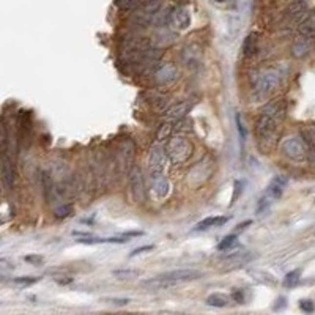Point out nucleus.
<instances>
[{
	"label": "nucleus",
	"instance_id": "nucleus-1",
	"mask_svg": "<svg viewBox=\"0 0 315 315\" xmlns=\"http://www.w3.org/2000/svg\"><path fill=\"white\" fill-rule=\"evenodd\" d=\"M287 114V103L282 100L270 103L267 107L262 110L260 117L257 118L255 123V136L258 141H268L274 134V131L279 125L282 123Z\"/></svg>",
	"mask_w": 315,
	"mask_h": 315
},
{
	"label": "nucleus",
	"instance_id": "nucleus-2",
	"mask_svg": "<svg viewBox=\"0 0 315 315\" xmlns=\"http://www.w3.org/2000/svg\"><path fill=\"white\" fill-rule=\"evenodd\" d=\"M202 276V273L195 271V270H175L164 273V274H159L156 277L147 279L142 282V287L145 289H169V287L189 282V281H195Z\"/></svg>",
	"mask_w": 315,
	"mask_h": 315
},
{
	"label": "nucleus",
	"instance_id": "nucleus-3",
	"mask_svg": "<svg viewBox=\"0 0 315 315\" xmlns=\"http://www.w3.org/2000/svg\"><path fill=\"white\" fill-rule=\"evenodd\" d=\"M281 84V74L277 69H267L255 76L254 79V95L257 100H262L265 96H270Z\"/></svg>",
	"mask_w": 315,
	"mask_h": 315
},
{
	"label": "nucleus",
	"instance_id": "nucleus-4",
	"mask_svg": "<svg viewBox=\"0 0 315 315\" xmlns=\"http://www.w3.org/2000/svg\"><path fill=\"white\" fill-rule=\"evenodd\" d=\"M166 151L172 163L181 164L192 156L194 148H192V144L189 142L188 139L181 137V136H175V137L169 139V142L166 145Z\"/></svg>",
	"mask_w": 315,
	"mask_h": 315
},
{
	"label": "nucleus",
	"instance_id": "nucleus-5",
	"mask_svg": "<svg viewBox=\"0 0 315 315\" xmlns=\"http://www.w3.org/2000/svg\"><path fill=\"white\" fill-rule=\"evenodd\" d=\"M285 186H287V178L282 177V175H277V177L273 178L268 189H267V192H265L262 195V199L258 200V210H257V211L262 213L263 210H267L276 199L281 197Z\"/></svg>",
	"mask_w": 315,
	"mask_h": 315
},
{
	"label": "nucleus",
	"instance_id": "nucleus-6",
	"mask_svg": "<svg viewBox=\"0 0 315 315\" xmlns=\"http://www.w3.org/2000/svg\"><path fill=\"white\" fill-rule=\"evenodd\" d=\"M281 150L285 158L292 161H303L307 155V147L303 139L299 137H289L281 145Z\"/></svg>",
	"mask_w": 315,
	"mask_h": 315
},
{
	"label": "nucleus",
	"instance_id": "nucleus-7",
	"mask_svg": "<svg viewBox=\"0 0 315 315\" xmlns=\"http://www.w3.org/2000/svg\"><path fill=\"white\" fill-rule=\"evenodd\" d=\"M167 151L163 148V147H153L150 150V156H148V170L151 178H158L161 175H164V169H166V163H167Z\"/></svg>",
	"mask_w": 315,
	"mask_h": 315
},
{
	"label": "nucleus",
	"instance_id": "nucleus-8",
	"mask_svg": "<svg viewBox=\"0 0 315 315\" xmlns=\"http://www.w3.org/2000/svg\"><path fill=\"white\" fill-rule=\"evenodd\" d=\"M129 183H131V192L136 202H142L145 199V185H144V175L141 167H132L129 170Z\"/></svg>",
	"mask_w": 315,
	"mask_h": 315
},
{
	"label": "nucleus",
	"instance_id": "nucleus-9",
	"mask_svg": "<svg viewBox=\"0 0 315 315\" xmlns=\"http://www.w3.org/2000/svg\"><path fill=\"white\" fill-rule=\"evenodd\" d=\"M192 106H194V104L189 103V101L175 104V106H172V107H169V109L166 110V114H164L166 122H169V123H177V122H180V120H183L188 112L192 109Z\"/></svg>",
	"mask_w": 315,
	"mask_h": 315
},
{
	"label": "nucleus",
	"instance_id": "nucleus-10",
	"mask_svg": "<svg viewBox=\"0 0 315 315\" xmlns=\"http://www.w3.org/2000/svg\"><path fill=\"white\" fill-rule=\"evenodd\" d=\"M251 254L249 252H238V254H233V255H229L222 260V267L221 270L222 271H232V270H238L244 267L249 260H251Z\"/></svg>",
	"mask_w": 315,
	"mask_h": 315
},
{
	"label": "nucleus",
	"instance_id": "nucleus-11",
	"mask_svg": "<svg viewBox=\"0 0 315 315\" xmlns=\"http://www.w3.org/2000/svg\"><path fill=\"white\" fill-rule=\"evenodd\" d=\"M178 68L173 63H166L155 71V79L158 84H172L178 79Z\"/></svg>",
	"mask_w": 315,
	"mask_h": 315
},
{
	"label": "nucleus",
	"instance_id": "nucleus-12",
	"mask_svg": "<svg viewBox=\"0 0 315 315\" xmlns=\"http://www.w3.org/2000/svg\"><path fill=\"white\" fill-rule=\"evenodd\" d=\"M170 24L175 30H186L191 25V13L188 8H173Z\"/></svg>",
	"mask_w": 315,
	"mask_h": 315
},
{
	"label": "nucleus",
	"instance_id": "nucleus-13",
	"mask_svg": "<svg viewBox=\"0 0 315 315\" xmlns=\"http://www.w3.org/2000/svg\"><path fill=\"white\" fill-rule=\"evenodd\" d=\"M0 175H2V183L6 189L15 186V169H13L11 161L6 156V153L2 156V166H0Z\"/></svg>",
	"mask_w": 315,
	"mask_h": 315
},
{
	"label": "nucleus",
	"instance_id": "nucleus-14",
	"mask_svg": "<svg viewBox=\"0 0 315 315\" xmlns=\"http://www.w3.org/2000/svg\"><path fill=\"white\" fill-rule=\"evenodd\" d=\"M314 41L309 37H299L292 46V54L295 59H304L307 54L312 51Z\"/></svg>",
	"mask_w": 315,
	"mask_h": 315
},
{
	"label": "nucleus",
	"instance_id": "nucleus-15",
	"mask_svg": "<svg viewBox=\"0 0 315 315\" xmlns=\"http://www.w3.org/2000/svg\"><path fill=\"white\" fill-rule=\"evenodd\" d=\"M307 13V2L306 0H296L293 2L285 11V18L290 21H301Z\"/></svg>",
	"mask_w": 315,
	"mask_h": 315
},
{
	"label": "nucleus",
	"instance_id": "nucleus-16",
	"mask_svg": "<svg viewBox=\"0 0 315 315\" xmlns=\"http://www.w3.org/2000/svg\"><path fill=\"white\" fill-rule=\"evenodd\" d=\"M151 189H153V194H155L156 199H159V200L166 199L167 194H169V189H170L169 180H167L164 175H161V177H158V178H153Z\"/></svg>",
	"mask_w": 315,
	"mask_h": 315
},
{
	"label": "nucleus",
	"instance_id": "nucleus-17",
	"mask_svg": "<svg viewBox=\"0 0 315 315\" xmlns=\"http://www.w3.org/2000/svg\"><path fill=\"white\" fill-rule=\"evenodd\" d=\"M257 44H258V35L251 33L248 35L243 41V55L244 59H252L257 52Z\"/></svg>",
	"mask_w": 315,
	"mask_h": 315
},
{
	"label": "nucleus",
	"instance_id": "nucleus-18",
	"mask_svg": "<svg viewBox=\"0 0 315 315\" xmlns=\"http://www.w3.org/2000/svg\"><path fill=\"white\" fill-rule=\"evenodd\" d=\"M229 219H230V216H210V218L199 222L197 226H195V230L200 232V230H208L211 227H219L222 224H226Z\"/></svg>",
	"mask_w": 315,
	"mask_h": 315
},
{
	"label": "nucleus",
	"instance_id": "nucleus-19",
	"mask_svg": "<svg viewBox=\"0 0 315 315\" xmlns=\"http://www.w3.org/2000/svg\"><path fill=\"white\" fill-rule=\"evenodd\" d=\"M298 32L301 37H309V38L314 37L315 35V13H312V15L303 19V22L298 27Z\"/></svg>",
	"mask_w": 315,
	"mask_h": 315
},
{
	"label": "nucleus",
	"instance_id": "nucleus-20",
	"mask_svg": "<svg viewBox=\"0 0 315 315\" xmlns=\"http://www.w3.org/2000/svg\"><path fill=\"white\" fill-rule=\"evenodd\" d=\"M150 101L153 104V107L158 109V110L169 109V98H167L166 95H151Z\"/></svg>",
	"mask_w": 315,
	"mask_h": 315
},
{
	"label": "nucleus",
	"instance_id": "nucleus-21",
	"mask_svg": "<svg viewBox=\"0 0 315 315\" xmlns=\"http://www.w3.org/2000/svg\"><path fill=\"white\" fill-rule=\"evenodd\" d=\"M114 3L117 8H120L122 11H132L141 6L139 0H114Z\"/></svg>",
	"mask_w": 315,
	"mask_h": 315
},
{
	"label": "nucleus",
	"instance_id": "nucleus-22",
	"mask_svg": "<svg viewBox=\"0 0 315 315\" xmlns=\"http://www.w3.org/2000/svg\"><path fill=\"white\" fill-rule=\"evenodd\" d=\"M299 277H301V271L299 270L290 271L289 274L284 277V287H287V289H293V287H296L298 282H299Z\"/></svg>",
	"mask_w": 315,
	"mask_h": 315
},
{
	"label": "nucleus",
	"instance_id": "nucleus-23",
	"mask_svg": "<svg viewBox=\"0 0 315 315\" xmlns=\"http://www.w3.org/2000/svg\"><path fill=\"white\" fill-rule=\"evenodd\" d=\"M207 303L210 306H214V307H224V306H227L229 299H227V296L221 295V293H214V295H210L208 296Z\"/></svg>",
	"mask_w": 315,
	"mask_h": 315
},
{
	"label": "nucleus",
	"instance_id": "nucleus-24",
	"mask_svg": "<svg viewBox=\"0 0 315 315\" xmlns=\"http://www.w3.org/2000/svg\"><path fill=\"white\" fill-rule=\"evenodd\" d=\"M236 235H227L224 240L218 244V251H230L232 248H235L236 246Z\"/></svg>",
	"mask_w": 315,
	"mask_h": 315
},
{
	"label": "nucleus",
	"instance_id": "nucleus-25",
	"mask_svg": "<svg viewBox=\"0 0 315 315\" xmlns=\"http://www.w3.org/2000/svg\"><path fill=\"white\" fill-rule=\"evenodd\" d=\"M71 211H73V205H63V207H60V208H57L54 211V216L57 219H63V218H66V216H69L71 214Z\"/></svg>",
	"mask_w": 315,
	"mask_h": 315
},
{
	"label": "nucleus",
	"instance_id": "nucleus-26",
	"mask_svg": "<svg viewBox=\"0 0 315 315\" xmlns=\"http://www.w3.org/2000/svg\"><path fill=\"white\" fill-rule=\"evenodd\" d=\"M13 282L18 285H22V287H29L35 282H38V277H16Z\"/></svg>",
	"mask_w": 315,
	"mask_h": 315
},
{
	"label": "nucleus",
	"instance_id": "nucleus-27",
	"mask_svg": "<svg viewBox=\"0 0 315 315\" xmlns=\"http://www.w3.org/2000/svg\"><path fill=\"white\" fill-rule=\"evenodd\" d=\"M172 129V126L169 125V122H166L161 128L158 129V139L161 141V139H166V137H169V132Z\"/></svg>",
	"mask_w": 315,
	"mask_h": 315
},
{
	"label": "nucleus",
	"instance_id": "nucleus-28",
	"mask_svg": "<svg viewBox=\"0 0 315 315\" xmlns=\"http://www.w3.org/2000/svg\"><path fill=\"white\" fill-rule=\"evenodd\" d=\"M24 260L29 262V263H33V265H40V263H43V257L41 255H25Z\"/></svg>",
	"mask_w": 315,
	"mask_h": 315
},
{
	"label": "nucleus",
	"instance_id": "nucleus-29",
	"mask_svg": "<svg viewBox=\"0 0 315 315\" xmlns=\"http://www.w3.org/2000/svg\"><path fill=\"white\" fill-rule=\"evenodd\" d=\"M236 126H238V131H240L241 137L244 139L246 137V129H244V125H243V120H241L240 115H236Z\"/></svg>",
	"mask_w": 315,
	"mask_h": 315
},
{
	"label": "nucleus",
	"instance_id": "nucleus-30",
	"mask_svg": "<svg viewBox=\"0 0 315 315\" xmlns=\"http://www.w3.org/2000/svg\"><path fill=\"white\" fill-rule=\"evenodd\" d=\"M301 309H303L304 312H312L314 311V304L311 303L309 299H306V301H301Z\"/></svg>",
	"mask_w": 315,
	"mask_h": 315
},
{
	"label": "nucleus",
	"instance_id": "nucleus-31",
	"mask_svg": "<svg viewBox=\"0 0 315 315\" xmlns=\"http://www.w3.org/2000/svg\"><path fill=\"white\" fill-rule=\"evenodd\" d=\"M114 274L117 277H129V276H136L137 271H131V270H128V271H115Z\"/></svg>",
	"mask_w": 315,
	"mask_h": 315
},
{
	"label": "nucleus",
	"instance_id": "nucleus-32",
	"mask_svg": "<svg viewBox=\"0 0 315 315\" xmlns=\"http://www.w3.org/2000/svg\"><path fill=\"white\" fill-rule=\"evenodd\" d=\"M153 248H155V246H142V248H139V249H136V251H132L131 255L142 254V252H150V251H153Z\"/></svg>",
	"mask_w": 315,
	"mask_h": 315
},
{
	"label": "nucleus",
	"instance_id": "nucleus-33",
	"mask_svg": "<svg viewBox=\"0 0 315 315\" xmlns=\"http://www.w3.org/2000/svg\"><path fill=\"white\" fill-rule=\"evenodd\" d=\"M214 2H218V3H222V2H226V0H214Z\"/></svg>",
	"mask_w": 315,
	"mask_h": 315
}]
</instances>
